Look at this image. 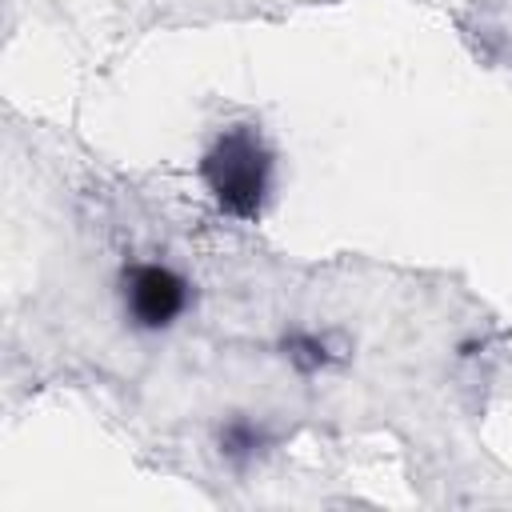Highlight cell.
Returning a JSON list of instances; mask_svg holds the SVG:
<instances>
[{
    "mask_svg": "<svg viewBox=\"0 0 512 512\" xmlns=\"http://www.w3.org/2000/svg\"><path fill=\"white\" fill-rule=\"evenodd\" d=\"M340 356H344V352L332 348L328 336H320V332H292V336L284 340V360H288L292 368H300V372H324V368L336 364Z\"/></svg>",
    "mask_w": 512,
    "mask_h": 512,
    "instance_id": "277c9868",
    "label": "cell"
},
{
    "mask_svg": "<svg viewBox=\"0 0 512 512\" xmlns=\"http://www.w3.org/2000/svg\"><path fill=\"white\" fill-rule=\"evenodd\" d=\"M120 296H124V312L136 328L160 332V328H168L184 316L188 280L168 264L140 260V264H128L120 272Z\"/></svg>",
    "mask_w": 512,
    "mask_h": 512,
    "instance_id": "7a4b0ae2",
    "label": "cell"
},
{
    "mask_svg": "<svg viewBox=\"0 0 512 512\" xmlns=\"http://www.w3.org/2000/svg\"><path fill=\"white\" fill-rule=\"evenodd\" d=\"M200 180L216 208L236 220H256L272 188V148L256 124H228L200 160Z\"/></svg>",
    "mask_w": 512,
    "mask_h": 512,
    "instance_id": "6da1fadb",
    "label": "cell"
},
{
    "mask_svg": "<svg viewBox=\"0 0 512 512\" xmlns=\"http://www.w3.org/2000/svg\"><path fill=\"white\" fill-rule=\"evenodd\" d=\"M216 448H220V456H224L228 464L244 468V464H252L256 456L268 452V428L256 424V420H248V416H232V420L220 424Z\"/></svg>",
    "mask_w": 512,
    "mask_h": 512,
    "instance_id": "3957f363",
    "label": "cell"
}]
</instances>
